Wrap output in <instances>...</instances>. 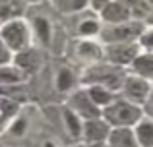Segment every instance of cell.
Segmentation results:
<instances>
[{"label": "cell", "instance_id": "21", "mask_svg": "<svg viewBox=\"0 0 153 147\" xmlns=\"http://www.w3.org/2000/svg\"><path fill=\"white\" fill-rule=\"evenodd\" d=\"M142 43H143L146 47H153V33H147L146 37L142 39Z\"/></svg>", "mask_w": 153, "mask_h": 147}, {"label": "cell", "instance_id": "19", "mask_svg": "<svg viewBox=\"0 0 153 147\" xmlns=\"http://www.w3.org/2000/svg\"><path fill=\"white\" fill-rule=\"evenodd\" d=\"M79 52L82 54H91V56H97V49H95V45H91V43H83L82 49H79Z\"/></svg>", "mask_w": 153, "mask_h": 147}, {"label": "cell", "instance_id": "15", "mask_svg": "<svg viewBox=\"0 0 153 147\" xmlns=\"http://www.w3.org/2000/svg\"><path fill=\"white\" fill-rule=\"evenodd\" d=\"M19 74L16 70H0V81H18Z\"/></svg>", "mask_w": 153, "mask_h": 147}, {"label": "cell", "instance_id": "12", "mask_svg": "<svg viewBox=\"0 0 153 147\" xmlns=\"http://www.w3.org/2000/svg\"><path fill=\"white\" fill-rule=\"evenodd\" d=\"M60 10H78L85 4V0H56Z\"/></svg>", "mask_w": 153, "mask_h": 147}, {"label": "cell", "instance_id": "22", "mask_svg": "<svg viewBox=\"0 0 153 147\" xmlns=\"http://www.w3.org/2000/svg\"><path fill=\"white\" fill-rule=\"evenodd\" d=\"M89 103H85V101H83V99H82V110H83V112H85V114H93L95 112V110L93 109H89Z\"/></svg>", "mask_w": 153, "mask_h": 147}, {"label": "cell", "instance_id": "4", "mask_svg": "<svg viewBox=\"0 0 153 147\" xmlns=\"http://www.w3.org/2000/svg\"><path fill=\"white\" fill-rule=\"evenodd\" d=\"M126 91L132 99L140 101V99L146 97V91H147V85L142 81V79H128L126 81Z\"/></svg>", "mask_w": 153, "mask_h": 147}, {"label": "cell", "instance_id": "11", "mask_svg": "<svg viewBox=\"0 0 153 147\" xmlns=\"http://www.w3.org/2000/svg\"><path fill=\"white\" fill-rule=\"evenodd\" d=\"M16 10H19L18 0H12V2L2 0V2H0V16H2V18H8V16L16 14Z\"/></svg>", "mask_w": 153, "mask_h": 147}, {"label": "cell", "instance_id": "8", "mask_svg": "<svg viewBox=\"0 0 153 147\" xmlns=\"http://www.w3.org/2000/svg\"><path fill=\"white\" fill-rule=\"evenodd\" d=\"M105 132H107V126L101 124V122H97V120L87 124V137H89V140H103Z\"/></svg>", "mask_w": 153, "mask_h": 147}, {"label": "cell", "instance_id": "16", "mask_svg": "<svg viewBox=\"0 0 153 147\" xmlns=\"http://www.w3.org/2000/svg\"><path fill=\"white\" fill-rule=\"evenodd\" d=\"M66 120H68V126H70L72 134H74V136H78V134H79V124H78L76 116L70 112V110H66Z\"/></svg>", "mask_w": 153, "mask_h": 147}, {"label": "cell", "instance_id": "20", "mask_svg": "<svg viewBox=\"0 0 153 147\" xmlns=\"http://www.w3.org/2000/svg\"><path fill=\"white\" fill-rule=\"evenodd\" d=\"M95 29H97V23H91V21H87V23L82 25V33H93Z\"/></svg>", "mask_w": 153, "mask_h": 147}, {"label": "cell", "instance_id": "1", "mask_svg": "<svg viewBox=\"0 0 153 147\" xmlns=\"http://www.w3.org/2000/svg\"><path fill=\"white\" fill-rule=\"evenodd\" d=\"M107 116H108V120H111L112 124H130V122L138 120L140 110L136 109V106L118 103V105H114L112 109L107 110Z\"/></svg>", "mask_w": 153, "mask_h": 147}, {"label": "cell", "instance_id": "7", "mask_svg": "<svg viewBox=\"0 0 153 147\" xmlns=\"http://www.w3.org/2000/svg\"><path fill=\"white\" fill-rule=\"evenodd\" d=\"M138 136L143 147H153V124L151 122H143L138 128Z\"/></svg>", "mask_w": 153, "mask_h": 147}, {"label": "cell", "instance_id": "10", "mask_svg": "<svg viewBox=\"0 0 153 147\" xmlns=\"http://www.w3.org/2000/svg\"><path fill=\"white\" fill-rule=\"evenodd\" d=\"M136 70L142 75L153 78V58H140V60L136 62Z\"/></svg>", "mask_w": 153, "mask_h": 147}, {"label": "cell", "instance_id": "23", "mask_svg": "<svg viewBox=\"0 0 153 147\" xmlns=\"http://www.w3.org/2000/svg\"><path fill=\"white\" fill-rule=\"evenodd\" d=\"M8 60V52H6V49L2 47V43H0V62H6Z\"/></svg>", "mask_w": 153, "mask_h": 147}, {"label": "cell", "instance_id": "24", "mask_svg": "<svg viewBox=\"0 0 153 147\" xmlns=\"http://www.w3.org/2000/svg\"><path fill=\"white\" fill-rule=\"evenodd\" d=\"M47 147H52V145H47Z\"/></svg>", "mask_w": 153, "mask_h": 147}, {"label": "cell", "instance_id": "13", "mask_svg": "<svg viewBox=\"0 0 153 147\" xmlns=\"http://www.w3.org/2000/svg\"><path fill=\"white\" fill-rule=\"evenodd\" d=\"M35 25H37V33L39 37H41V41H49V23L45 21V19H37L35 21Z\"/></svg>", "mask_w": 153, "mask_h": 147}, {"label": "cell", "instance_id": "5", "mask_svg": "<svg viewBox=\"0 0 153 147\" xmlns=\"http://www.w3.org/2000/svg\"><path fill=\"white\" fill-rule=\"evenodd\" d=\"M140 31V25H126V27H116V29L108 31L107 39H130Z\"/></svg>", "mask_w": 153, "mask_h": 147}, {"label": "cell", "instance_id": "3", "mask_svg": "<svg viewBox=\"0 0 153 147\" xmlns=\"http://www.w3.org/2000/svg\"><path fill=\"white\" fill-rule=\"evenodd\" d=\"M136 54V47L134 45H120V47H112L108 49V56L112 58L114 62H128L132 60Z\"/></svg>", "mask_w": 153, "mask_h": 147}, {"label": "cell", "instance_id": "9", "mask_svg": "<svg viewBox=\"0 0 153 147\" xmlns=\"http://www.w3.org/2000/svg\"><path fill=\"white\" fill-rule=\"evenodd\" d=\"M112 141H114L116 147H136L132 136L128 132H124V130H122V132H116L114 136H112Z\"/></svg>", "mask_w": 153, "mask_h": 147}, {"label": "cell", "instance_id": "17", "mask_svg": "<svg viewBox=\"0 0 153 147\" xmlns=\"http://www.w3.org/2000/svg\"><path fill=\"white\" fill-rule=\"evenodd\" d=\"M91 97H93L95 103H107L108 99H111V95L105 93L103 89H91Z\"/></svg>", "mask_w": 153, "mask_h": 147}, {"label": "cell", "instance_id": "18", "mask_svg": "<svg viewBox=\"0 0 153 147\" xmlns=\"http://www.w3.org/2000/svg\"><path fill=\"white\" fill-rule=\"evenodd\" d=\"M70 83H72L70 72H60V79H58V87H60V89H68Z\"/></svg>", "mask_w": 153, "mask_h": 147}, {"label": "cell", "instance_id": "14", "mask_svg": "<svg viewBox=\"0 0 153 147\" xmlns=\"http://www.w3.org/2000/svg\"><path fill=\"white\" fill-rule=\"evenodd\" d=\"M18 64L19 66H25V68H29V66L35 64V52H23L18 56Z\"/></svg>", "mask_w": 153, "mask_h": 147}, {"label": "cell", "instance_id": "2", "mask_svg": "<svg viewBox=\"0 0 153 147\" xmlns=\"http://www.w3.org/2000/svg\"><path fill=\"white\" fill-rule=\"evenodd\" d=\"M25 27L22 25V23H10V25L4 29V39H6V43L12 47V49H22L23 45H25Z\"/></svg>", "mask_w": 153, "mask_h": 147}, {"label": "cell", "instance_id": "6", "mask_svg": "<svg viewBox=\"0 0 153 147\" xmlns=\"http://www.w3.org/2000/svg\"><path fill=\"white\" fill-rule=\"evenodd\" d=\"M128 10L122 6V4H111L105 10V18L111 19V21H120V19H126Z\"/></svg>", "mask_w": 153, "mask_h": 147}]
</instances>
